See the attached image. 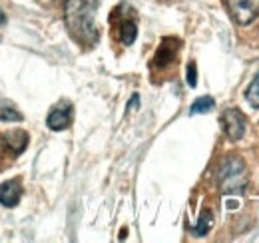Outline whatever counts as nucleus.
<instances>
[{"instance_id": "39448f33", "label": "nucleus", "mask_w": 259, "mask_h": 243, "mask_svg": "<svg viewBox=\"0 0 259 243\" xmlns=\"http://www.w3.org/2000/svg\"><path fill=\"white\" fill-rule=\"evenodd\" d=\"M46 124L52 132H62L66 128H70L72 124V106L70 104H58L50 110Z\"/></svg>"}, {"instance_id": "0eeeda50", "label": "nucleus", "mask_w": 259, "mask_h": 243, "mask_svg": "<svg viewBox=\"0 0 259 243\" xmlns=\"http://www.w3.org/2000/svg\"><path fill=\"white\" fill-rule=\"evenodd\" d=\"M176 54H178V40H174V38H165L162 42V46L158 48V52H156V66L158 68H165L167 64H171V62L176 60Z\"/></svg>"}, {"instance_id": "f257e3e1", "label": "nucleus", "mask_w": 259, "mask_h": 243, "mask_svg": "<svg viewBox=\"0 0 259 243\" xmlns=\"http://www.w3.org/2000/svg\"><path fill=\"white\" fill-rule=\"evenodd\" d=\"M96 8L98 0H66L64 20L70 36L82 46H96Z\"/></svg>"}, {"instance_id": "2eb2a0df", "label": "nucleus", "mask_w": 259, "mask_h": 243, "mask_svg": "<svg viewBox=\"0 0 259 243\" xmlns=\"http://www.w3.org/2000/svg\"><path fill=\"white\" fill-rule=\"evenodd\" d=\"M134 106H138V96H134V98L130 100V106H128V108H134Z\"/></svg>"}, {"instance_id": "f3484780", "label": "nucleus", "mask_w": 259, "mask_h": 243, "mask_svg": "<svg viewBox=\"0 0 259 243\" xmlns=\"http://www.w3.org/2000/svg\"><path fill=\"white\" fill-rule=\"evenodd\" d=\"M0 153H2V146H0Z\"/></svg>"}, {"instance_id": "4468645a", "label": "nucleus", "mask_w": 259, "mask_h": 243, "mask_svg": "<svg viewBox=\"0 0 259 243\" xmlns=\"http://www.w3.org/2000/svg\"><path fill=\"white\" fill-rule=\"evenodd\" d=\"M186 80H188V84L195 88V84H197V76H195V64L192 62L190 66H188V76H186Z\"/></svg>"}, {"instance_id": "9b49d317", "label": "nucleus", "mask_w": 259, "mask_h": 243, "mask_svg": "<svg viewBox=\"0 0 259 243\" xmlns=\"http://www.w3.org/2000/svg\"><path fill=\"white\" fill-rule=\"evenodd\" d=\"M215 108V100L211 98V96H201V98H197L194 104H192V108H190V114L195 116V114H207V112H211Z\"/></svg>"}, {"instance_id": "f8f14e48", "label": "nucleus", "mask_w": 259, "mask_h": 243, "mask_svg": "<svg viewBox=\"0 0 259 243\" xmlns=\"http://www.w3.org/2000/svg\"><path fill=\"white\" fill-rule=\"evenodd\" d=\"M245 100L251 108H259V74L253 78V82L249 84V88L245 92Z\"/></svg>"}, {"instance_id": "1a4fd4ad", "label": "nucleus", "mask_w": 259, "mask_h": 243, "mask_svg": "<svg viewBox=\"0 0 259 243\" xmlns=\"http://www.w3.org/2000/svg\"><path fill=\"white\" fill-rule=\"evenodd\" d=\"M138 36V24H136V18L134 14L130 16H124L122 22H120V40L124 46H130Z\"/></svg>"}, {"instance_id": "6e6552de", "label": "nucleus", "mask_w": 259, "mask_h": 243, "mask_svg": "<svg viewBox=\"0 0 259 243\" xmlns=\"http://www.w3.org/2000/svg\"><path fill=\"white\" fill-rule=\"evenodd\" d=\"M6 146L12 153H22L28 148V134L24 130H12L6 134Z\"/></svg>"}, {"instance_id": "dca6fc26", "label": "nucleus", "mask_w": 259, "mask_h": 243, "mask_svg": "<svg viewBox=\"0 0 259 243\" xmlns=\"http://www.w3.org/2000/svg\"><path fill=\"white\" fill-rule=\"evenodd\" d=\"M4 22H6V16H4V12L0 10V26H4Z\"/></svg>"}, {"instance_id": "20e7f679", "label": "nucleus", "mask_w": 259, "mask_h": 243, "mask_svg": "<svg viewBox=\"0 0 259 243\" xmlns=\"http://www.w3.org/2000/svg\"><path fill=\"white\" fill-rule=\"evenodd\" d=\"M222 124H224V132L231 142H239L245 134V126H247V118L237 110V108H227L222 116Z\"/></svg>"}, {"instance_id": "9d476101", "label": "nucleus", "mask_w": 259, "mask_h": 243, "mask_svg": "<svg viewBox=\"0 0 259 243\" xmlns=\"http://www.w3.org/2000/svg\"><path fill=\"white\" fill-rule=\"evenodd\" d=\"M24 120V116L18 112V108L12 104V102H8V100H4V98H0V122H22Z\"/></svg>"}, {"instance_id": "423d86ee", "label": "nucleus", "mask_w": 259, "mask_h": 243, "mask_svg": "<svg viewBox=\"0 0 259 243\" xmlns=\"http://www.w3.org/2000/svg\"><path fill=\"white\" fill-rule=\"evenodd\" d=\"M22 197V183L20 180H10L0 183V206L4 208H16Z\"/></svg>"}, {"instance_id": "f03ea898", "label": "nucleus", "mask_w": 259, "mask_h": 243, "mask_svg": "<svg viewBox=\"0 0 259 243\" xmlns=\"http://www.w3.org/2000/svg\"><path fill=\"white\" fill-rule=\"evenodd\" d=\"M218 183L224 193H241L247 185V168L243 159L237 155L226 157L218 172Z\"/></svg>"}, {"instance_id": "ddd939ff", "label": "nucleus", "mask_w": 259, "mask_h": 243, "mask_svg": "<svg viewBox=\"0 0 259 243\" xmlns=\"http://www.w3.org/2000/svg\"><path fill=\"white\" fill-rule=\"evenodd\" d=\"M209 227H211V213L203 212L201 217H199L197 227H195V235H205V233L209 231Z\"/></svg>"}, {"instance_id": "7ed1b4c3", "label": "nucleus", "mask_w": 259, "mask_h": 243, "mask_svg": "<svg viewBox=\"0 0 259 243\" xmlns=\"http://www.w3.org/2000/svg\"><path fill=\"white\" fill-rule=\"evenodd\" d=\"M227 8L233 20L241 26L251 24L259 16V0H227Z\"/></svg>"}]
</instances>
